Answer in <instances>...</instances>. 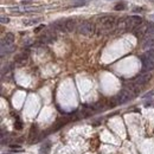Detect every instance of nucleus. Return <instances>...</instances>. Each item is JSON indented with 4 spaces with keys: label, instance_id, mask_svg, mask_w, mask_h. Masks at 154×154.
<instances>
[{
    "label": "nucleus",
    "instance_id": "obj_1",
    "mask_svg": "<svg viewBox=\"0 0 154 154\" xmlns=\"http://www.w3.org/2000/svg\"><path fill=\"white\" fill-rule=\"evenodd\" d=\"M77 31H78V33H81V35L90 37V36H93L95 33L96 27H95V25L91 21H87L85 20V21H82L77 26Z\"/></svg>",
    "mask_w": 154,
    "mask_h": 154
},
{
    "label": "nucleus",
    "instance_id": "obj_2",
    "mask_svg": "<svg viewBox=\"0 0 154 154\" xmlns=\"http://www.w3.org/2000/svg\"><path fill=\"white\" fill-rule=\"evenodd\" d=\"M142 18L139 15H129L125 19V24H126V31H135L142 24Z\"/></svg>",
    "mask_w": 154,
    "mask_h": 154
},
{
    "label": "nucleus",
    "instance_id": "obj_3",
    "mask_svg": "<svg viewBox=\"0 0 154 154\" xmlns=\"http://www.w3.org/2000/svg\"><path fill=\"white\" fill-rule=\"evenodd\" d=\"M141 62H142V67L143 70L151 71L154 69V50H148L145 55H142L141 57Z\"/></svg>",
    "mask_w": 154,
    "mask_h": 154
},
{
    "label": "nucleus",
    "instance_id": "obj_4",
    "mask_svg": "<svg viewBox=\"0 0 154 154\" xmlns=\"http://www.w3.org/2000/svg\"><path fill=\"white\" fill-rule=\"evenodd\" d=\"M133 97H134V95L129 90H127V89H122V90H121L116 96V102L120 103V104H123V103L128 102L129 100H132Z\"/></svg>",
    "mask_w": 154,
    "mask_h": 154
},
{
    "label": "nucleus",
    "instance_id": "obj_5",
    "mask_svg": "<svg viewBox=\"0 0 154 154\" xmlns=\"http://www.w3.org/2000/svg\"><path fill=\"white\" fill-rule=\"evenodd\" d=\"M151 77H152V75L149 74V72H143V74H140L137 77H135L133 82H134L136 85L141 87V85H143V84H146V83H148V81L151 79Z\"/></svg>",
    "mask_w": 154,
    "mask_h": 154
},
{
    "label": "nucleus",
    "instance_id": "obj_6",
    "mask_svg": "<svg viewBox=\"0 0 154 154\" xmlns=\"http://www.w3.org/2000/svg\"><path fill=\"white\" fill-rule=\"evenodd\" d=\"M147 29H148V23L146 24H141V25L137 27L135 31H134V35L136 38H142V37H146L147 36Z\"/></svg>",
    "mask_w": 154,
    "mask_h": 154
},
{
    "label": "nucleus",
    "instance_id": "obj_7",
    "mask_svg": "<svg viewBox=\"0 0 154 154\" xmlns=\"http://www.w3.org/2000/svg\"><path fill=\"white\" fill-rule=\"evenodd\" d=\"M56 39V33H55V30L53 31H47L45 33L40 37V42L47 44V43H52L53 40Z\"/></svg>",
    "mask_w": 154,
    "mask_h": 154
},
{
    "label": "nucleus",
    "instance_id": "obj_8",
    "mask_svg": "<svg viewBox=\"0 0 154 154\" xmlns=\"http://www.w3.org/2000/svg\"><path fill=\"white\" fill-rule=\"evenodd\" d=\"M13 42H14V35L9 32L6 33L5 37L1 39V47H6V46H12L13 45Z\"/></svg>",
    "mask_w": 154,
    "mask_h": 154
},
{
    "label": "nucleus",
    "instance_id": "obj_9",
    "mask_svg": "<svg viewBox=\"0 0 154 154\" xmlns=\"http://www.w3.org/2000/svg\"><path fill=\"white\" fill-rule=\"evenodd\" d=\"M51 27L55 30V31H59V32H67V29H65V20H56Z\"/></svg>",
    "mask_w": 154,
    "mask_h": 154
},
{
    "label": "nucleus",
    "instance_id": "obj_10",
    "mask_svg": "<svg viewBox=\"0 0 154 154\" xmlns=\"http://www.w3.org/2000/svg\"><path fill=\"white\" fill-rule=\"evenodd\" d=\"M154 46V37L153 36H147L145 37L142 42V47L145 50H152V47Z\"/></svg>",
    "mask_w": 154,
    "mask_h": 154
},
{
    "label": "nucleus",
    "instance_id": "obj_11",
    "mask_svg": "<svg viewBox=\"0 0 154 154\" xmlns=\"http://www.w3.org/2000/svg\"><path fill=\"white\" fill-rule=\"evenodd\" d=\"M65 29H67V32H72L74 30H76L77 29L76 20L75 19H68V20H65Z\"/></svg>",
    "mask_w": 154,
    "mask_h": 154
},
{
    "label": "nucleus",
    "instance_id": "obj_12",
    "mask_svg": "<svg viewBox=\"0 0 154 154\" xmlns=\"http://www.w3.org/2000/svg\"><path fill=\"white\" fill-rule=\"evenodd\" d=\"M27 57H29V55H27V52H23V53H19L17 57L14 58V61H15V63H18V64H24L26 62V59H27Z\"/></svg>",
    "mask_w": 154,
    "mask_h": 154
},
{
    "label": "nucleus",
    "instance_id": "obj_13",
    "mask_svg": "<svg viewBox=\"0 0 154 154\" xmlns=\"http://www.w3.org/2000/svg\"><path fill=\"white\" fill-rule=\"evenodd\" d=\"M38 21H40L39 18H35V19H26V20H23V24L26 26H30V25H35Z\"/></svg>",
    "mask_w": 154,
    "mask_h": 154
},
{
    "label": "nucleus",
    "instance_id": "obj_14",
    "mask_svg": "<svg viewBox=\"0 0 154 154\" xmlns=\"http://www.w3.org/2000/svg\"><path fill=\"white\" fill-rule=\"evenodd\" d=\"M50 147H51L50 142H45V143L42 146V148H40V153H43V154H47L49 152H50Z\"/></svg>",
    "mask_w": 154,
    "mask_h": 154
},
{
    "label": "nucleus",
    "instance_id": "obj_15",
    "mask_svg": "<svg viewBox=\"0 0 154 154\" xmlns=\"http://www.w3.org/2000/svg\"><path fill=\"white\" fill-rule=\"evenodd\" d=\"M13 45L12 46H6V47H1V57H4L5 53H10L11 51H13Z\"/></svg>",
    "mask_w": 154,
    "mask_h": 154
},
{
    "label": "nucleus",
    "instance_id": "obj_16",
    "mask_svg": "<svg viewBox=\"0 0 154 154\" xmlns=\"http://www.w3.org/2000/svg\"><path fill=\"white\" fill-rule=\"evenodd\" d=\"M71 1H74L75 4V6H83V5H85L87 3H89L90 0H71Z\"/></svg>",
    "mask_w": 154,
    "mask_h": 154
},
{
    "label": "nucleus",
    "instance_id": "obj_17",
    "mask_svg": "<svg viewBox=\"0 0 154 154\" xmlns=\"http://www.w3.org/2000/svg\"><path fill=\"white\" fill-rule=\"evenodd\" d=\"M14 128L17 129V131H20V129H23V123L20 122V121H15V123H14Z\"/></svg>",
    "mask_w": 154,
    "mask_h": 154
},
{
    "label": "nucleus",
    "instance_id": "obj_18",
    "mask_svg": "<svg viewBox=\"0 0 154 154\" xmlns=\"http://www.w3.org/2000/svg\"><path fill=\"white\" fill-rule=\"evenodd\" d=\"M125 9H126V5H125V4H119V5L115 6V10H116V11H122V10H125Z\"/></svg>",
    "mask_w": 154,
    "mask_h": 154
},
{
    "label": "nucleus",
    "instance_id": "obj_19",
    "mask_svg": "<svg viewBox=\"0 0 154 154\" xmlns=\"http://www.w3.org/2000/svg\"><path fill=\"white\" fill-rule=\"evenodd\" d=\"M0 20H1V23H3V24H7V23L10 21V19L7 18V17H1V19H0Z\"/></svg>",
    "mask_w": 154,
    "mask_h": 154
},
{
    "label": "nucleus",
    "instance_id": "obj_20",
    "mask_svg": "<svg viewBox=\"0 0 154 154\" xmlns=\"http://www.w3.org/2000/svg\"><path fill=\"white\" fill-rule=\"evenodd\" d=\"M152 95H154V90H153V91H151L149 94H146V95L143 96V99H147V97H149V96H152Z\"/></svg>",
    "mask_w": 154,
    "mask_h": 154
},
{
    "label": "nucleus",
    "instance_id": "obj_21",
    "mask_svg": "<svg viewBox=\"0 0 154 154\" xmlns=\"http://www.w3.org/2000/svg\"><path fill=\"white\" fill-rule=\"evenodd\" d=\"M42 29H44V25H40V26H38V27L35 30V32H39V31L42 30Z\"/></svg>",
    "mask_w": 154,
    "mask_h": 154
},
{
    "label": "nucleus",
    "instance_id": "obj_22",
    "mask_svg": "<svg viewBox=\"0 0 154 154\" xmlns=\"http://www.w3.org/2000/svg\"><path fill=\"white\" fill-rule=\"evenodd\" d=\"M152 18H153V19H154V15H153V17H152Z\"/></svg>",
    "mask_w": 154,
    "mask_h": 154
}]
</instances>
